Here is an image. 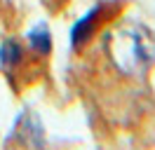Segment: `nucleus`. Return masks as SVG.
<instances>
[{
  "label": "nucleus",
  "instance_id": "nucleus-3",
  "mask_svg": "<svg viewBox=\"0 0 155 150\" xmlns=\"http://www.w3.org/2000/svg\"><path fill=\"white\" fill-rule=\"evenodd\" d=\"M21 59H24V49L17 40H12L7 38L2 45H0V66L5 68V70H12L14 66L21 64Z\"/></svg>",
  "mask_w": 155,
  "mask_h": 150
},
{
  "label": "nucleus",
  "instance_id": "nucleus-1",
  "mask_svg": "<svg viewBox=\"0 0 155 150\" xmlns=\"http://www.w3.org/2000/svg\"><path fill=\"white\" fill-rule=\"evenodd\" d=\"M110 42H113L110 54L115 59L117 68L129 75L146 70L155 61V38L141 24H129L120 28L110 38Z\"/></svg>",
  "mask_w": 155,
  "mask_h": 150
},
{
  "label": "nucleus",
  "instance_id": "nucleus-4",
  "mask_svg": "<svg viewBox=\"0 0 155 150\" xmlns=\"http://www.w3.org/2000/svg\"><path fill=\"white\" fill-rule=\"evenodd\" d=\"M28 45L31 49L35 52V54H47L49 49H52V38H49V28L45 24H40L35 26L33 31H28Z\"/></svg>",
  "mask_w": 155,
  "mask_h": 150
},
{
  "label": "nucleus",
  "instance_id": "nucleus-2",
  "mask_svg": "<svg viewBox=\"0 0 155 150\" xmlns=\"http://www.w3.org/2000/svg\"><path fill=\"white\" fill-rule=\"evenodd\" d=\"M101 14V7H94L92 12H87L85 17L78 21L75 26H73V31H71V42H73V47H80L85 40H87L92 33H94V21H97V17Z\"/></svg>",
  "mask_w": 155,
  "mask_h": 150
}]
</instances>
